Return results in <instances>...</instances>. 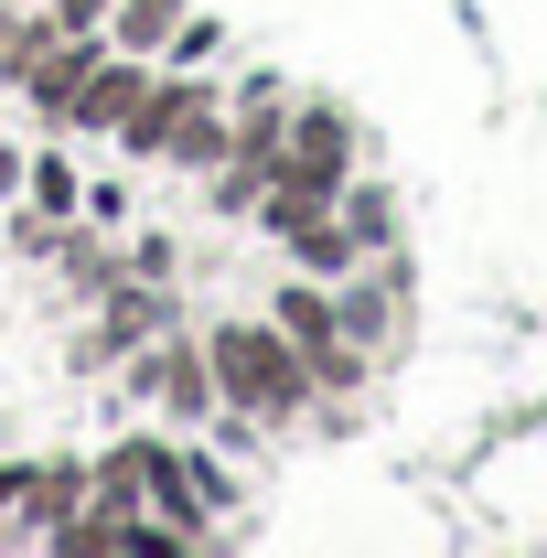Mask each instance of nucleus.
Segmentation results:
<instances>
[{
	"instance_id": "f257e3e1",
	"label": "nucleus",
	"mask_w": 547,
	"mask_h": 558,
	"mask_svg": "<svg viewBox=\"0 0 547 558\" xmlns=\"http://www.w3.org/2000/svg\"><path fill=\"white\" fill-rule=\"evenodd\" d=\"M119 150L130 161H172V172H215L226 161V86L194 65H150L139 108L119 119Z\"/></svg>"
},
{
	"instance_id": "f03ea898",
	"label": "nucleus",
	"mask_w": 547,
	"mask_h": 558,
	"mask_svg": "<svg viewBox=\"0 0 547 558\" xmlns=\"http://www.w3.org/2000/svg\"><path fill=\"white\" fill-rule=\"evenodd\" d=\"M205 365H215V409L226 418H258V429H290L312 409V365L279 323H215L205 333Z\"/></svg>"
},
{
	"instance_id": "7ed1b4c3",
	"label": "nucleus",
	"mask_w": 547,
	"mask_h": 558,
	"mask_svg": "<svg viewBox=\"0 0 547 558\" xmlns=\"http://www.w3.org/2000/svg\"><path fill=\"white\" fill-rule=\"evenodd\" d=\"M279 183H290V194H312V205H333L343 183H354V119H343V108H312V97H290Z\"/></svg>"
},
{
	"instance_id": "20e7f679",
	"label": "nucleus",
	"mask_w": 547,
	"mask_h": 558,
	"mask_svg": "<svg viewBox=\"0 0 547 558\" xmlns=\"http://www.w3.org/2000/svg\"><path fill=\"white\" fill-rule=\"evenodd\" d=\"M269 323L279 333H290V344H301V365H312V387H354V365H365V354H354V333H343V312H333V279H290V290H279L269 301Z\"/></svg>"
},
{
	"instance_id": "39448f33",
	"label": "nucleus",
	"mask_w": 547,
	"mask_h": 558,
	"mask_svg": "<svg viewBox=\"0 0 547 558\" xmlns=\"http://www.w3.org/2000/svg\"><path fill=\"white\" fill-rule=\"evenodd\" d=\"M139 86H150V54H119V44H108V54L86 65V86H75L65 130H108V140H119V119L139 108Z\"/></svg>"
},
{
	"instance_id": "423d86ee",
	"label": "nucleus",
	"mask_w": 547,
	"mask_h": 558,
	"mask_svg": "<svg viewBox=\"0 0 547 558\" xmlns=\"http://www.w3.org/2000/svg\"><path fill=\"white\" fill-rule=\"evenodd\" d=\"M161 323H172V301H161V279H150V290H108V312H97V333H86L75 354H86V365H108V354L130 365V354L150 344Z\"/></svg>"
},
{
	"instance_id": "0eeeda50",
	"label": "nucleus",
	"mask_w": 547,
	"mask_h": 558,
	"mask_svg": "<svg viewBox=\"0 0 547 558\" xmlns=\"http://www.w3.org/2000/svg\"><path fill=\"white\" fill-rule=\"evenodd\" d=\"M86 494H97V473H86V462H33V484H22V537H54Z\"/></svg>"
},
{
	"instance_id": "6e6552de",
	"label": "nucleus",
	"mask_w": 547,
	"mask_h": 558,
	"mask_svg": "<svg viewBox=\"0 0 547 558\" xmlns=\"http://www.w3.org/2000/svg\"><path fill=\"white\" fill-rule=\"evenodd\" d=\"M183 11H194V0H119V11H108V44H119V54H161V44L183 33Z\"/></svg>"
},
{
	"instance_id": "1a4fd4ad",
	"label": "nucleus",
	"mask_w": 547,
	"mask_h": 558,
	"mask_svg": "<svg viewBox=\"0 0 547 558\" xmlns=\"http://www.w3.org/2000/svg\"><path fill=\"white\" fill-rule=\"evenodd\" d=\"M333 215H343V236H354L365 258L398 236V194H387V183H343V194H333Z\"/></svg>"
},
{
	"instance_id": "9d476101",
	"label": "nucleus",
	"mask_w": 547,
	"mask_h": 558,
	"mask_svg": "<svg viewBox=\"0 0 547 558\" xmlns=\"http://www.w3.org/2000/svg\"><path fill=\"white\" fill-rule=\"evenodd\" d=\"M22 194H33V215H75V194H86V183H75L65 150H33V161H22Z\"/></svg>"
},
{
	"instance_id": "9b49d317",
	"label": "nucleus",
	"mask_w": 547,
	"mask_h": 558,
	"mask_svg": "<svg viewBox=\"0 0 547 558\" xmlns=\"http://www.w3.org/2000/svg\"><path fill=\"white\" fill-rule=\"evenodd\" d=\"M108 11H119V0H44L54 33H108Z\"/></svg>"
},
{
	"instance_id": "f8f14e48",
	"label": "nucleus",
	"mask_w": 547,
	"mask_h": 558,
	"mask_svg": "<svg viewBox=\"0 0 547 558\" xmlns=\"http://www.w3.org/2000/svg\"><path fill=\"white\" fill-rule=\"evenodd\" d=\"M22 484H33V462H0V515L22 526Z\"/></svg>"
},
{
	"instance_id": "ddd939ff",
	"label": "nucleus",
	"mask_w": 547,
	"mask_h": 558,
	"mask_svg": "<svg viewBox=\"0 0 547 558\" xmlns=\"http://www.w3.org/2000/svg\"><path fill=\"white\" fill-rule=\"evenodd\" d=\"M0 194H22V150L11 140H0Z\"/></svg>"
}]
</instances>
